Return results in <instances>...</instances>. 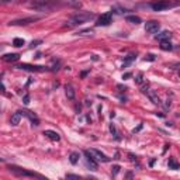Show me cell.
I'll return each mask as SVG.
<instances>
[{"instance_id": "1", "label": "cell", "mask_w": 180, "mask_h": 180, "mask_svg": "<svg viewBox=\"0 0 180 180\" xmlns=\"http://www.w3.org/2000/svg\"><path fill=\"white\" fill-rule=\"evenodd\" d=\"M59 6L58 0H33L30 3V7L37 11L45 13V11H51V10L56 9Z\"/></svg>"}, {"instance_id": "2", "label": "cell", "mask_w": 180, "mask_h": 180, "mask_svg": "<svg viewBox=\"0 0 180 180\" xmlns=\"http://www.w3.org/2000/svg\"><path fill=\"white\" fill-rule=\"evenodd\" d=\"M92 19H94V14H93V13L79 11V13H75L73 15H70V23L75 25H80V24L87 23L89 20H92Z\"/></svg>"}, {"instance_id": "3", "label": "cell", "mask_w": 180, "mask_h": 180, "mask_svg": "<svg viewBox=\"0 0 180 180\" xmlns=\"http://www.w3.org/2000/svg\"><path fill=\"white\" fill-rule=\"evenodd\" d=\"M9 170L11 172V173H14L15 176H19V177H37V179H44L41 174L38 173H34V172H30V170H25V169L23 168H19V166H9Z\"/></svg>"}, {"instance_id": "4", "label": "cell", "mask_w": 180, "mask_h": 180, "mask_svg": "<svg viewBox=\"0 0 180 180\" xmlns=\"http://www.w3.org/2000/svg\"><path fill=\"white\" fill-rule=\"evenodd\" d=\"M169 7H170V2L169 0H158V2L151 3V9L153 11H163V10L169 9Z\"/></svg>"}, {"instance_id": "5", "label": "cell", "mask_w": 180, "mask_h": 180, "mask_svg": "<svg viewBox=\"0 0 180 180\" xmlns=\"http://www.w3.org/2000/svg\"><path fill=\"white\" fill-rule=\"evenodd\" d=\"M40 20V17H24V19H20V20H13V21L9 23V25H28L31 23H35Z\"/></svg>"}, {"instance_id": "6", "label": "cell", "mask_w": 180, "mask_h": 180, "mask_svg": "<svg viewBox=\"0 0 180 180\" xmlns=\"http://www.w3.org/2000/svg\"><path fill=\"white\" fill-rule=\"evenodd\" d=\"M17 68H20L23 70H28V72H46V70H49L45 66H35V65H28V64H21Z\"/></svg>"}, {"instance_id": "7", "label": "cell", "mask_w": 180, "mask_h": 180, "mask_svg": "<svg viewBox=\"0 0 180 180\" xmlns=\"http://www.w3.org/2000/svg\"><path fill=\"white\" fill-rule=\"evenodd\" d=\"M142 92L145 93V94H147L148 97H149V100L152 101V103L155 104V106H159V104H160V100H159L158 94H156V93L153 92L152 89H148L147 86H143V87H142Z\"/></svg>"}, {"instance_id": "8", "label": "cell", "mask_w": 180, "mask_h": 180, "mask_svg": "<svg viewBox=\"0 0 180 180\" xmlns=\"http://www.w3.org/2000/svg\"><path fill=\"white\" fill-rule=\"evenodd\" d=\"M89 152L92 153V156L96 159V160H99V162H110V158L107 155H104L101 151H99V149H90Z\"/></svg>"}, {"instance_id": "9", "label": "cell", "mask_w": 180, "mask_h": 180, "mask_svg": "<svg viewBox=\"0 0 180 180\" xmlns=\"http://www.w3.org/2000/svg\"><path fill=\"white\" fill-rule=\"evenodd\" d=\"M160 30V24H159L158 21H148L147 24H145V31L149 34H156L158 31Z\"/></svg>"}, {"instance_id": "10", "label": "cell", "mask_w": 180, "mask_h": 180, "mask_svg": "<svg viewBox=\"0 0 180 180\" xmlns=\"http://www.w3.org/2000/svg\"><path fill=\"white\" fill-rule=\"evenodd\" d=\"M85 156H86V160H87V166L90 168V170H97L99 165H97V162H96V159L92 156V153L89 152V151H85Z\"/></svg>"}, {"instance_id": "11", "label": "cell", "mask_w": 180, "mask_h": 180, "mask_svg": "<svg viewBox=\"0 0 180 180\" xmlns=\"http://www.w3.org/2000/svg\"><path fill=\"white\" fill-rule=\"evenodd\" d=\"M111 21H113V15H111V13H106V14H101L97 19L96 25H108Z\"/></svg>"}, {"instance_id": "12", "label": "cell", "mask_w": 180, "mask_h": 180, "mask_svg": "<svg viewBox=\"0 0 180 180\" xmlns=\"http://www.w3.org/2000/svg\"><path fill=\"white\" fill-rule=\"evenodd\" d=\"M21 113V116H25V117H28L30 118V121L33 122V125H40V118H38L37 116L34 113H31V111H28V110H24V111H20Z\"/></svg>"}, {"instance_id": "13", "label": "cell", "mask_w": 180, "mask_h": 180, "mask_svg": "<svg viewBox=\"0 0 180 180\" xmlns=\"http://www.w3.org/2000/svg\"><path fill=\"white\" fill-rule=\"evenodd\" d=\"M44 135H45L46 138H49L51 141H59L61 139V135H59L56 131H52V130H45V131H44Z\"/></svg>"}, {"instance_id": "14", "label": "cell", "mask_w": 180, "mask_h": 180, "mask_svg": "<svg viewBox=\"0 0 180 180\" xmlns=\"http://www.w3.org/2000/svg\"><path fill=\"white\" fill-rule=\"evenodd\" d=\"M65 93H66V97L69 99V100H73L75 94H76V92H75V89H73V86H72V85L65 86Z\"/></svg>"}, {"instance_id": "15", "label": "cell", "mask_w": 180, "mask_h": 180, "mask_svg": "<svg viewBox=\"0 0 180 180\" xmlns=\"http://www.w3.org/2000/svg\"><path fill=\"white\" fill-rule=\"evenodd\" d=\"M20 120H21V113L17 111V113H14L11 116V118H10V124H11L13 127H15V125L20 124Z\"/></svg>"}, {"instance_id": "16", "label": "cell", "mask_w": 180, "mask_h": 180, "mask_svg": "<svg viewBox=\"0 0 180 180\" xmlns=\"http://www.w3.org/2000/svg\"><path fill=\"white\" fill-rule=\"evenodd\" d=\"M20 59V55L19 54H6L3 56V61L4 62H15Z\"/></svg>"}, {"instance_id": "17", "label": "cell", "mask_w": 180, "mask_h": 180, "mask_svg": "<svg viewBox=\"0 0 180 180\" xmlns=\"http://www.w3.org/2000/svg\"><path fill=\"white\" fill-rule=\"evenodd\" d=\"M160 49H163V51H172L173 45L170 44L169 40H163V41H160Z\"/></svg>"}, {"instance_id": "18", "label": "cell", "mask_w": 180, "mask_h": 180, "mask_svg": "<svg viewBox=\"0 0 180 180\" xmlns=\"http://www.w3.org/2000/svg\"><path fill=\"white\" fill-rule=\"evenodd\" d=\"M170 35H172V34L169 33V31H162V33H159L158 35H156V38H158V40H160V41H163V40H169V38H170Z\"/></svg>"}, {"instance_id": "19", "label": "cell", "mask_w": 180, "mask_h": 180, "mask_svg": "<svg viewBox=\"0 0 180 180\" xmlns=\"http://www.w3.org/2000/svg\"><path fill=\"white\" fill-rule=\"evenodd\" d=\"M127 21L132 24H141V17L138 15H127Z\"/></svg>"}, {"instance_id": "20", "label": "cell", "mask_w": 180, "mask_h": 180, "mask_svg": "<svg viewBox=\"0 0 180 180\" xmlns=\"http://www.w3.org/2000/svg\"><path fill=\"white\" fill-rule=\"evenodd\" d=\"M69 160H70V163H72V165H76L77 162H79V153H77V152H72L69 155Z\"/></svg>"}, {"instance_id": "21", "label": "cell", "mask_w": 180, "mask_h": 180, "mask_svg": "<svg viewBox=\"0 0 180 180\" xmlns=\"http://www.w3.org/2000/svg\"><path fill=\"white\" fill-rule=\"evenodd\" d=\"M135 58H137V55H134V54H131V55L127 56V59L124 61V64H122V68H127L130 64H131L132 61H135Z\"/></svg>"}, {"instance_id": "22", "label": "cell", "mask_w": 180, "mask_h": 180, "mask_svg": "<svg viewBox=\"0 0 180 180\" xmlns=\"http://www.w3.org/2000/svg\"><path fill=\"white\" fill-rule=\"evenodd\" d=\"M169 169H173V170H177V169H179V163L172 158L169 159Z\"/></svg>"}, {"instance_id": "23", "label": "cell", "mask_w": 180, "mask_h": 180, "mask_svg": "<svg viewBox=\"0 0 180 180\" xmlns=\"http://www.w3.org/2000/svg\"><path fill=\"white\" fill-rule=\"evenodd\" d=\"M24 40H23V38H14V40H13V45L14 46H23L24 45Z\"/></svg>"}, {"instance_id": "24", "label": "cell", "mask_w": 180, "mask_h": 180, "mask_svg": "<svg viewBox=\"0 0 180 180\" xmlns=\"http://www.w3.org/2000/svg\"><path fill=\"white\" fill-rule=\"evenodd\" d=\"M110 131H111V134L116 137V139H120V137H118V134H117V130H116V127H114L113 124L110 125Z\"/></svg>"}, {"instance_id": "25", "label": "cell", "mask_w": 180, "mask_h": 180, "mask_svg": "<svg viewBox=\"0 0 180 180\" xmlns=\"http://www.w3.org/2000/svg\"><path fill=\"white\" fill-rule=\"evenodd\" d=\"M93 33V30H83V31H80V33H77V34H80V35H87V34H92Z\"/></svg>"}, {"instance_id": "26", "label": "cell", "mask_w": 180, "mask_h": 180, "mask_svg": "<svg viewBox=\"0 0 180 180\" xmlns=\"http://www.w3.org/2000/svg\"><path fill=\"white\" fill-rule=\"evenodd\" d=\"M41 42H42V41H40V40H38V41H33V42H31V48H35V46H37L38 45V44H41Z\"/></svg>"}, {"instance_id": "27", "label": "cell", "mask_w": 180, "mask_h": 180, "mask_svg": "<svg viewBox=\"0 0 180 180\" xmlns=\"http://www.w3.org/2000/svg\"><path fill=\"white\" fill-rule=\"evenodd\" d=\"M66 179H80V176H77V174H66Z\"/></svg>"}, {"instance_id": "28", "label": "cell", "mask_w": 180, "mask_h": 180, "mask_svg": "<svg viewBox=\"0 0 180 180\" xmlns=\"http://www.w3.org/2000/svg\"><path fill=\"white\" fill-rule=\"evenodd\" d=\"M135 82H137V83L142 82V73H138V76H137V79H135Z\"/></svg>"}, {"instance_id": "29", "label": "cell", "mask_w": 180, "mask_h": 180, "mask_svg": "<svg viewBox=\"0 0 180 180\" xmlns=\"http://www.w3.org/2000/svg\"><path fill=\"white\" fill-rule=\"evenodd\" d=\"M23 101H24V104H28V103H30V96L25 94V96H24V99H23Z\"/></svg>"}, {"instance_id": "30", "label": "cell", "mask_w": 180, "mask_h": 180, "mask_svg": "<svg viewBox=\"0 0 180 180\" xmlns=\"http://www.w3.org/2000/svg\"><path fill=\"white\" fill-rule=\"evenodd\" d=\"M114 170H113V176H116L117 173H118V170H120V166H114Z\"/></svg>"}, {"instance_id": "31", "label": "cell", "mask_w": 180, "mask_h": 180, "mask_svg": "<svg viewBox=\"0 0 180 180\" xmlns=\"http://www.w3.org/2000/svg\"><path fill=\"white\" fill-rule=\"evenodd\" d=\"M147 59L148 61H153L155 58H153V55H148V58H145V61H147Z\"/></svg>"}, {"instance_id": "32", "label": "cell", "mask_w": 180, "mask_h": 180, "mask_svg": "<svg viewBox=\"0 0 180 180\" xmlns=\"http://www.w3.org/2000/svg\"><path fill=\"white\" fill-rule=\"evenodd\" d=\"M9 2H11V0H0V4H6V3H9Z\"/></svg>"}, {"instance_id": "33", "label": "cell", "mask_w": 180, "mask_h": 180, "mask_svg": "<svg viewBox=\"0 0 180 180\" xmlns=\"http://www.w3.org/2000/svg\"><path fill=\"white\" fill-rule=\"evenodd\" d=\"M128 77H131V73H125L124 76H122V79H128Z\"/></svg>"}, {"instance_id": "34", "label": "cell", "mask_w": 180, "mask_h": 180, "mask_svg": "<svg viewBox=\"0 0 180 180\" xmlns=\"http://www.w3.org/2000/svg\"><path fill=\"white\" fill-rule=\"evenodd\" d=\"M2 162H3V159H2V158H0V163H2Z\"/></svg>"}]
</instances>
